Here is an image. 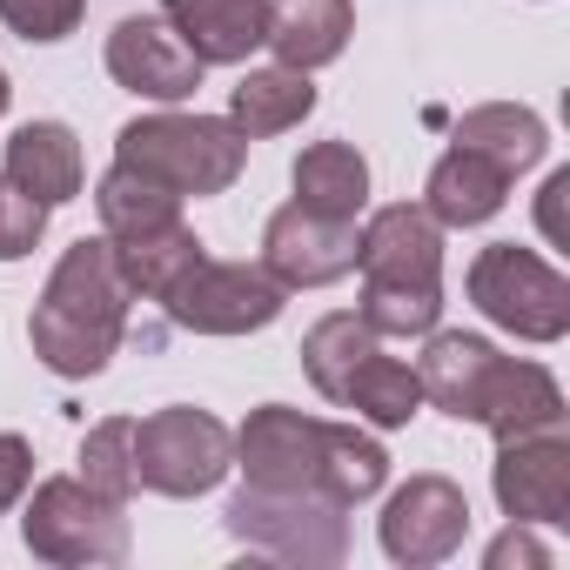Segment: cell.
<instances>
[{
	"label": "cell",
	"instance_id": "13",
	"mask_svg": "<svg viewBox=\"0 0 570 570\" xmlns=\"http://www.w3.org/2000/svg\"><path fill=\"white\" fill-rule=\"evenodd\" d=\"M262 268L282 289H330L356 268V222H330L303 202L275 208L262 228Z\"/></svg>",
	"mask_w": 570,
	"mask_h": 570
},
{
	"label": "cell",
	"instance_id": "29",
	"mask_svg": "<svg viewBox=\"0 0 570 570\" xmlns=\"http://www.w3.org/2000/svg\"><path fill=\"white\" fill-rule=\"evenodd\" d=\"M41 235H48V202L21 195L8 175H0V262L35 255V248H41Z\"/></svg>",
	"mask_w": 570,
	"mask_h": 570
},
{
	"label": "cell",
	"instance_id": "11",
	"mask_svg": "<svg viewBox=\"0 0 570 570\" xmlns=\"http://www.w3.org/2000/svg\"><path fill=\"white\" fill-rule=\"evenodd\" d=\"M323 436H330L323 416H303V410H289V403H262V410H248V423L235 430V470H242L255 490H316Z\"/></svg>",
	"mask_w": 570,
	"mask_h": 570
},
{
	"label": "cell",
	"instance_id": "6",
	"mask_svg": "<svg viewBox=\"0 0 570 570\" xmlns=\"http://www.w3.org/2000/svg\"><path fill=\"white\" fill-rule=\"evenodd\" d=\"M470 303L497 330H510L517 343H563L570 336V282L537 248L490 242L470 262Z\"/></svg>",
	"mask_w": 570,
	"mask_h": 570
},
{
	"label": "cell",
	"instance_id": "16",
	"mask_svg": "<svg viewBox=\"0 0 570 570\" xmlns=\"http://www.w3.org/2000/svg\"><path fill=\"white\" fill-rule=\"evenodd\" d=\"M350 35H356V8H350V0H268L262 48H275V68L316 75V68L343 61Z\"/></svg>",
	"mask_w": 570,
	"mask_h": 570
},
{
	"label": "cell",
	"instance_id": "2",
	"mask_svg": "<svg viewBox=\"0 0 570 570\" xmlns=\"http://www.w3.org/2000/svg\"><path fill=\"white\" fill-rule=\"evenodd\" d=\"M128 303L135 296H128L121 268H115V242L108 235H81L48 275V289H41L35 316H28V343L68 383L75 376H101L108 356L128 336Z\"/></svg>",
	"mask_w": 570,
	"mask_h": 570
},
{
	"label": "cell",
	"instance_id": "31",
	"mask_svg": "<svg viewBox=\"0 0 570 570\" xmlns=\"http://www.w3.org/2000/svg\"><path fill=\"white\" fill-rule=\"evenodd\" d=\"M28 483H35V450H28V436L0 430V517L28 497Z\"/></svg>",
	"mask_w": 570,
	"mask_h": 570
},
{
	"label": "cell",
	"instance_id": "33",
	"mask_svg": "<svg viewBox=\"0 0 570 570\" xmlns=\"http://www.w3.org/2000/svg\"><path fill=\"white\" fill-rule=\"evenodd\" d=\"M563 195H570V168H557V175L543 181V235H550V242L563 235Z\"/></svg>",
	"mask_w": 570,
	"mask_h": 570
},
{
	"label": "cell",
	"instance_id": "25",
	"mask_svg": "<svg viewBox=\"0 0 570 570\" xmlns=\"http://www.w3.org/2000/svg\"><path fill=\"white\" fill-rule=\"evenodd\" d=\"M370 350H383V336H376V330H370L363 316H350V309L323 316V323H316V330L303 336V370H309L316 396L343 403V383L356 376V363H363Z\"/></svg>",
	"mask_w": 570,
	"mask_h": 570
},
{
	"label": "cell",
	"instance_id": "20",
	"mask_svg": "<svg viewBox=\"0 0 570 570\" xmlns=\"http://www.w3.org/2000/svg\"><path fill=\"white\" fill-rule=\"evenodd\" d=\"M115 242V268H121V282H128V296H148V303H161L175 282L208 255L202 242H195V228L175 215V222H161V228H135V235H108Z\"/></svg>",
	"mask_w": 570,
	"mask_h": 570
},
{
	"label": "cell",
	"instance_id": "9",
	"mask_svg": "<svg viewBox=\"0 0 570 570\" xmlns=\"http://www.w3.org/2000/svg\"><path fill=\"white\" fill-rule=\"evenodd\" d=\"M376 537H383L390 563L430 570V563H443V557L463 550V537H470V497H463L450 476L423 470V476H410V483L383 503Z\"/></svg>",
	"mask_w": 570,
	"mask_h": 570
},
{
	"label": "cell",
	"instance_id": "17",
	"mask_svg": "<svg viewBox=\"0 0 570 570\" xmlns=\"http://www.w3.org/2000/svg\"><path fill=\"white\" fill-rule=\"evenodd\" d=\"M503 202H510V175L490 155L463 148V141L450 155H436V168L423 181V208H430L436 228H483Z\"/></svg>",
	"mask_w": 570,
	"mask_h": 570
},
{
	"label": "cell",
	"instance_id": "7",
	"mask_svg": "<svg viewBox=\"0 0 570 570\" xmlns=\"http://www.w3.org/2000/svg\"><path fill=\"white\" fill-rule=\"evenodd\" d=\"M235 470V430L208 410H155L135 423V476L155 497H208Z\"/></svg>",
	"mask_w": 570,
	"mask_h": 570
},
{
	"label": "cell",
	"instance_id": "27",
	"mask_svg": "<svg viewBox=\"0 0 570 570\" xmlns=\"http://www.w3.org/2000/svg\"><path fill=\"white\" fill-rule=\"evenodd\" d=\"M81 483L115 497V503H128L141 490V476H135V416H108L81 436Z\"/></svg>",
	"mask_w": 570,
	"mask_h": 570
},
{
	"label": "cell",
	"instance_id": "10",
	"mask_svg": "<svg viewBox=\"0 0 570 570\" xmlns=\"http://www.w3.org/2000/svg\"><path fill=\"white\" fill-rule=\"evenodd\" d=\"M363 289H443V228L423 202H390L356 235Z\"/></svg>",
	"mask_w": 570,
	"mask_h": 570
},
{
	"label": "cell",
	"instance_id": "5",
	"mask_svg": "<svg viewBox=\"0 0 570 570\" xmlns=\"http://www.w3.org/2000/svg\"><path fill=\"white\" fill-rule=\"evenodd\" d=\"M21 543L41 563L81 570V563H128V503L88 490L81 476H48L28 497Z\"/></svg>",
	"mask_w": 570,
	"mask_h": 570
},
{
	"label": "cell",
	"instance_id": "19",
	"mask_svg": "<svg viewBox=\"0 0 570 570\" xmlns=\"http://www.w3.org/2000/svg\"><path fill=\"white\" fill-rule=\"evenodd\" d=\"M316 115V81L303 68H248L235 88H228V121L248 135V141H268V135H289L296 121Z\"/></svg>",
	"mask_w": 570,
	"mask_h": 570
},
{
	"label": "cell",
	"instance_id": "8",
	"mask_svg": "<svg viewBox=\"0 0 570 570\" xmlns=\"http://www.w3.org/2000/svg\"><path fill=\"white\" fill-rule=\"evenodd\" d=\"M161 309L188 336H248V330H268L289 309V289H282L262 262H208L202 255L161 296Z\"/></svg>",
	"mask_w": 570,
	"mask_h": 570
},
{
	"label": "cell",
	"instance_id": "32",
	"mask_svg": "<svg viewBox=\"0 0 570 570\" xmlns=\"http://www.w3.org/2000/svg\"><path fill=\"white\" fill-rule=\"evenodd\" d=\"M483 563H490V570H517V563H523V570H543V563H550V550H543L523 523H510V530L483 550Z\"/></svg>",
	"mask_w": 570,
	"mask_h": 570
},
{
	"label": "cell",
	"instance_id": "18",
	"mask_svg": "<svg viewBox=\"0 0 570 570\" xmlns=\"http://www.w3.org/2000/svg\"><path fill=\"white\" fill-rule=\"evenodd\" d=\"M0 175H8L21 195L48 202V208L75 202L81 195V141H75V128L68 121H28V128H14L8 168H0Z\"/></svg>",
	"mask_w": 570,
	"mask_h": 570
},
{
	"label": "cell",
	"instance_id": "15",
	"mask_svg": "<svg viewBox=\"0 0 570 570\" xmlns=\"http://www.w3.org/2000/svg\"><path fill=\"white\" fill-rule=\"evenodd\" d=\"M161 21L188 41L202 68H235L268 35V0H161Z\"/></svg>",
	"mask_w": 570,
	"mask_h": 570
},
{
	"label": "cell",
	"instance_id": "23",
	"mask_svg": "<svg viewBox=\"0 0 570 570\" xmlns=\"http://www.w3.org/2000/svg\"><path fill=\"white\" fill-rule=\"evenodd\" d=\"M383 483H390L383 443L363 436V430H350V423H330V436H323V470H316V497L356 510V503H370Z\"/></svg>",
	"mask_w": 570,
	"mask_h": 570
},
{
	"label": "cell",
	"instance_id": "28",
	"mask_svg": "<svg viewBox=\"0 0 570 570\" xmlns=\"http://www.w3.org/2000/svg\"><path fill=\"white\" fill-rule=\"evenodd\" d=\"M376 336H430L443 316V289H363L356 309Z\"/></svg>",
	"mask_w": 570,
	"mask_h": 570
},
{
	"label": "cell",
	"instance_id": "14",
	"mask_svg": "<svg viewBox=\"0 0 570 570\" xmlns=\"http://www.w3.org/2000/svg\"><path fill=\"white\" fill-rule=\"evenodd\" d=\"M108 75H115V88H128L141 101H188L202 88V61L161 14H128L108 35Z\"/></svg>",
	"mask_w": 570,
	"mask_h": 570
},
{
	"label": "cell",
	"instance_id": "1",
	"mask_svg": "<svg viewBox=\"0 0 570 570\" xmlns=\"http://www.w3.org/2000/svg\"><path fill=\"white\" fill-rule=\"evenodd\" d=\"M423 403H436L456 423H483L497 443L530 436V430H563V390L543 363L497 356L483 336L463 330H430V350L416 356Z\"/></svg>",
	"mask_w": 570,
	"mask_h": 570
},
{
	"label": "cell",
	"instance_id": "12",
	"mask_svg": "<svg viewBox=\"0 0 570 570\" xmlns=\"http://www.w3.org/2000/svg\"><path fill=\"white\" fill-rule=\"evenodd\" d=\"M490 490L510 523H570V436L563 430L503 436L490 463Z\"/></svg>",
	"mask_w": 570,
	"mask_h": 570
},
{
	"label": "cell",
	"instance_id": "34",
	"mask_svg": "<svg viewBox=\"0 0 570 570\" xmlns=\"http://www.w3.org/2000/svg\"><path fill=\"white\" fill-rule=\"evenodd\" d=\"M8 101H14V88H8V75H0V115H8Z\"/></svg>",
	"mask_w": 570,
	"mask_h": 570
},
{
	"label": "cell",
	"instance_id": "21",
	"mask_svg": "<svg viewBox=\"0 0 570 570\" xmlns=\"http://www.w3.org/2000/svg\"><path fill=\"white\" fill-rule=\"evenodd\" d=\"M296 202L330 215V222H356L370 208V161L350 141H316L296 155Z\"/></svg>",
	"mask_w": 570,
	"mask_h": 570
},
{
	"label": "cell",
	"instance_id": "22",
	"mask_svg": "<svg viewBox=\"0 0 570 570\" xmlns=\"http://www.w3.org/2000/svg\"><path fill=\"white\" fill-rule=\"evenodd\" d=\"M456 141H463V148H476V155H490L510 181H517L523 168H537V161H543V148H550L543 121H537L530 108H517V101L470 108V115L456 121Z\"/></svg>",
	"mask_w": 570,
	"mask_h": 570
},
{
	"label": "cell",
	"instance_id": "3",
	"mask_svg": "<svg viewBox=\"0 0 570 570\" xmlns=\"http://www.w3.org/2000/svg\"><path fill=\"white\" fill-rule=\"evenodd\" d=\"M115 161L161 181L168 195H222L248 161V135L215 115H141L115 135Z\"/></svg>",
	"mask_w": 570,
	"mask_h": 570
},
{
	"label": "cell",
	"instance_id": "30",
	"mask_svg": "<svg viewBox=\"0 0 570 570\" xmlns=\"http://www.w3.org/2000/svg\"><path fill=\"white\" fill-rule=\"evenodd\" d=\"M88 14V0H0V21L21 41H68Z\"/></svg>",
	"mask_w": 570,
	"mask_h": 570
},
{
	"label": "cell",
	"instance_id": "4",
	"mask_svg": "<svg viewBox=\"0 0 570 570\" xmlns=\"http://www.w3.org/2000/svg\"><path fill=\"white\" fill-rule=\"evenodd\" d=\"M228 537H242L262 557L303 563V570H336L350 557V510L316 497V490H235L222 510Z\"/></svg>",
	"mask_w": 570,
	"mask_h": 570
},
{
	"label": "cell",
	"instance_id": "24",
	"mask_svg": "<svg viewBox=\"0 0 570 570\" xmlns=\"http://www.w3.org/2000/svg\"><path fill=\"white\" fill-rule=\"evenodd\" d=\"M343 410H356V416L376 423V430H403V423L423 410V383H416L410 363L370 350V356L356 363V376L343 383Z\"/></svg>",
	"mask_w": 570,
	"mask_h": 570
},
{
	"label": "cell",
	"instance_id": "26",
	"mask_svg": "<svg viewBox=\"0 0 570 570\" xmlns=\"http://www.w3.org/2000/svg\"><path fill=\"white\" fill-rule=\"evenodd\" d=\"M95 208H101V235H135V228H161L181 215V195H168L161 181L135 175V168H108L101 188H95Z\"/></svg>",
	"mask_w": 570,
	"mask_h": 570
}]
</instances>
